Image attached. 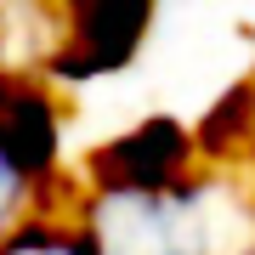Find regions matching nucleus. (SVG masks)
I'll return each instance as SVG.
<instances>
[{
	"instance_id": "1",
	"label": "nucleus",
	"mask_w": 255,
	"mask_h": 255,
	"mask_svg": "<svg viewBox=\"0 0 255 255\" xmlns=\"http://www.w3.org/2000/svg\"><path fill=\"white\" fill-rule=\"evenodd\" d=\"M74 227L91 255H227L233 204L221 182L182 176L170 187H85L74 193Z\"/></svg>"
},
{
	"instance_id": "2",
	"label": "nucleus",
	"mask_w": 255,
	"mask_h": 255,
	"mask_svg": "<svg viewBox=\"0 0 255 255\" xmlns=\"http://www.w3.org/2000/svg\"><path fill=\"white\" fill-rule=\"evenodd\" d=\"M147 28H153L147 6H68L57 11V46L46 51V68L57 80H91L125 68L142 51Z\"/></svg>"
},
{
	"instance_id": "3",
	"label": "nucleus",
	"mask_w": 255,
	"mask_h": 255,
	"mask_svg": "<svg viewBox=\"0 0 255 255\" xmlns=\"http://www.w3.org/2000/svg\"><path fill=\"white\" fill-rule=\"evenodd\" d=\"M193 170H199V136L176 119H147L91 159L85 187H170Z\"/></svg>"
},
{
	"instance_id": "4",
	"label": "nucleus",
	"mask_w": 255,
	"mask_h": 255,
	"mask_svg": "<svg viewBox=\"0 0 255 255\" xmlns=\"http://www.w3.org/2000/svg\"><path fill=\"white\" fill-rule=\"evenodd\" d=\"M0 147L28 170L40 193L57 176V147H63V108L40 80L17 68H0Z\"/></svg>"
},
{
	"instance_id": "5",
	"label": "nucleus",
	"mask_w": 255,
	"mask_h": 255,
	"mask_svg": "<svg viewBox=\"0 0 255 255\" xmlns=\"http://www.w3.org/2000/svg\"><path fill=\"white\" fill-rule=\"evenodd\" d=\"M0 255H91V244H85V233L74 227V216L40 210V216H28L23 227L0 244Z\"/></svg>"
},
{
	"instance_id": "6",
	"label": "nucleus",
	"mask_w": 255,
	"mask_h": 255,
	"mask_svg": "<svg viewBox=\"0 0 255 255\" xmlns=\"http://www.w3.org/2000/svg\"><path fill=\"white\" fill-rule=\"evenodd\" d=\"M34 204H40V187L28 182V170L0 147V244H6V238L34 216Z\"/></svg>"
}]
</instances>
